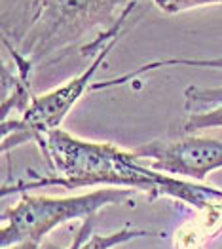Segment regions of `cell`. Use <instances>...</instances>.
I'll use <instances>...</instances> for the list:
<instances>
[{"mask_svg":"<svg viewBox=\"0 0 222 249\" xmlns=\"http://www.w3.org/2000/svg\"><path fill=\"white\" fill-rule=\"evenodd\" d=\"M36 145L51 173L4 185L2 196L12 192L23 194L42 187H63L67 190L104 187L144 192L152 202L158 198H173L200 211H209L213 206L222 204L221 188L162 173L135 150H125L112 143L82 139L59 127L44 135Z\"/></svg>","mask_w":222,"mask_h":249,"instance_id":"cell-1","label":"cell"},{"mask_svg":"<svg viewBox=\"0 0 222 249\" xmlns=\"http://www.w3.org/2000/svg\"><path fill=\"white\" fill-rule=\"evenodd\" d=\"M137 4V0H33L12 46L34 71L50 67L91 31L121 33Z\"/></svg>","mask_w":222,"mask_h":249,"instance_id":"cell-2","label":"cell"},{"mask_svg":"<svg viewBox=\"0 0 222 249\" xmlns=\"http://www.w3.org/2000/svg\"><path fill=\"white\" fill-rule=\"evenodd\" d=\"M135 192L127 188H101L78 196H33L23 192L14 208L2 213V234L0 248H10L25 240L42 242L46 236L61 225L70 221H85L95 217L102 208L121 204L129 200Z\"/></svg>","mask_w":222,"mask_h":249,"instance_id":"cell-3","label":"cell"},{"mask_svg":"<svg viewBox=\"0 0 222 249\" xmlns=\"http://www.w3.org/2000/svg\"><path fill=\"white\" fill-rule=\"evenodd\" d=\"M123 35L114 36L101 52L95 55L91 65L80 72L78 76L67 80V82L42 95H34L31 105L25 108L19 118H8L2 120V152H10L16 146L25 145L29 141L38 143L44 135L59 129L65 118L70 114V110L76 107L85 91H89L91 80L97 72V69L106 59L108 52L118 44Z\"/></svg>","mask_w":222,"mask_h":249,"instance_id":"cell-4","label":"cell"},{"mask_svg":"<svg viewBox=\"0 0 222 249\" xmlns=\"http://www.w3.org/2000/svg\"><path fill=\"white\" fill-rule=\"evenodd\" d=\"M135 152L162 173L202 183L222 169V135L184 133L177 139H158Z\"/></svg>","mask_w":222,"mask_h":249,"instance_id":"cell-5","label":"cell"},{"mask_svg":"<svg viewBox=\"0 0 222 249\" xmlns=\"http://www.w3.org/2000/svg\"><path fill=\"white\" fill-rule=\"evenodd\" d=\"M184 110L188 114L184 133H200L205 129L222 127V86L198 88L188 86L184 89Z\"/></svg>","mask_w":222,"mask_h":249,"instance_id":"cell-6","label":"cell"},{"mask_svg":"<svg viewBox=\"0 0 222 249\" xmlns=\"http://www.w3.org/2000/svg\"><path fill=\"white\" fill-rule=\"evenodd\" d=\"M93 225H95V217L82 221V227L76 232L78 234V248L76 249H116L121 244L150 236L148 230L135 229V227H123L110 234H91Z\"/></svg>","mask_w":222,"mask_h":249,"instance_id":"cell-7","label":"cell"},{"mask_svg":"<svg viewBox=\"0 0 222 249\" xmlns=\"http://www.w3.org/2000/svg\"><path fill=\"white\" fill-rule=\"evenodd\" d=\"M165 67H205V69H222V59H165V61H154L146 63L139 69L125 72L118 78H110L104 82L93 84L91 91H102V89H110L116 86H123V84L131 82L133 78H139L141 74L148 72V71H156V69H165Z\"/></svg>","mask_w":222,"mask_h":249,"instance_id":"cell-8","label":"cell"},{"mask_svg":"<svg viewBox=\"0 0 222 249\" xmlns=\"http://www.w3.org/2000/svg\"><path fill=\"white\" fill-rule=\"evenodd\" d=\"M141 2V0H137ZM156 4V8L163 14H181L188 10H196L202 6H211V4H222V0H150Z\"/></svg>","mask_w":222,"mask_h":249,"instance_id":"cell-9","label":"cell"},{"mask_svg":"<svg viewBox=\"0 0 222 249\" xmlns=\"http://www.w3.org/2000/svg\"><path fill=\"white\" fill-rule=\"evenodd\" d=\"M42 242H36V240H25V242H19V244H14L10 248H0V249H42Z\"/></svg>","mask_w":222,"mask_h":249,"instance_id":"cell-10","label":"cell"},{"mask_svg":"<svg viewBox=\"0 0 222 249\" xmlns=\"http://www.w3.org/2000/svg\"><path fill=\"white\" fill-rule=\"evenodd\" d=\"M78 248V234L74 236V240H72V244H70V248L68 249H76ZM42 249H57L55 246H51V244H46V246H42Z\"/></svg>","mask_w":222,"mask_h":249,"instance_id":"cell-11","label":"cell"}]
</instances>
